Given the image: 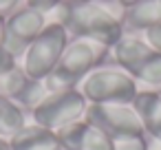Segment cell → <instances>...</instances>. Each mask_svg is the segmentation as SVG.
I'll list each match as a JSON object with an SVG mask.
<instances>
[{"label":"cell","mask_w":161,"mask_h":150,"mask_svg":"<svg viewBox=\"0 0 161 150\" xmlns=\"http://www.w3.org/2000/svg\"><path fill=\"white\" fill-rule=\"evenodd\" d=\"M69 40H71V36L66 33V29L60 22L49 20L47 27L40 31V36L22 53V58H20L22 60L20 62L22 71L29 77L44 82L53 73V69L58 66V62H60V58H62Z\"/></svg>","instance_id":"cell-5"},{"label":"cell","mask_w":161,"mask_h":150,"mask_svg":"<svg viewBox=\"0 0 161 150\" xmlns=\"http://www.w3.org/2000/svg\"><path fill=\"white\" fill-rule=\"evenodd\" d=\"M58 139L62 150H113L110 137L88 119H80L58 130Z\"/></svg>","instance_id":"cell-10"},{"label":"cell","mask_w":161,"mask_h":150,"mask_svg":"<svg viewBox=\"0 0 161 150\" xmlns=\"http://www.w3.org/2000/svg\"><path fill=\"white\" fill-rule=\"evenodd\" d=\"M84 119L102 128L108 137L146 135L143 124L132 104H88Z\"/></svg>","instance_id":"cell-7"},{"label":"cell","mask_w":161,"mask_h":150,"mask_svg":"<svg viewBox=\"0 0 161 150\" xmlns=\"http://www.w3.org/2000/svg\"><path fill=\"white\" fill-rule=\"evenodd\" d=\"M110 49L93 42V40H84V38H71L58 66L53 69V73L44 80L47 91H66V88H77L80 82L95 71L97 66L104 64V60L108 58Z\"/></svg>","instance_id":"cell-2"},{"label":"cell","mask_w":161,"mask_h":150,"mask_svg":"<svg viewBox=\"0 0 161 150\" xmlns=\"http://www.w3.org/2000/svg\"><path fill=\"white\" fill-rule=\"evenodd\" d=\"M113 60L135 82L161 88V53L154 51L143 38L124 36L113 49Z\"/></svg>","instance_id":"cell-4"},{"label":"cell","mask_w":161,"mask_h":150,"mask_svg":"<svg viewBox=\"0 0 161 150\" xmlns=\"http://www.w3.org/2000/svg\"><path fill=\"white\" fill-rule=\"evenodd\" d=\"M113 150H150L146 135H121V137H110Z\"/></svg>","instance_id":"cell-15"},{"label":"cell","mask_w":161,"mask_h":150,"mask_svg":"<svg viewBox=\"0 0 161 150\" xmlns=\"http://www.w3.org/2000/svg\"><path fill=\"white\" fill-rule=\"evenodd\" d=\"M25 124H27V121H25L22 108H20L16 102H11L9 97L0 95V137L11 139Z\"/></svg>","instance_id":"cell-14"},{"label":"cell","mask_w":161,"mask_h":150,"mask_svg":"<svg viewBox=\"0 0 161 150\" xmlns=\"http://www.w3.org/2000/svg\"><path fill=\"white\" fill-rule=\"evenodd\" d=\"M9 148L11 150H62L58 132L33 121L25 124L9 139Z\"/></svg>","instance_id":"cell-11"},{"label":"cell","mask_w":161,"mask_h":150,"mask_svg":"<svg viewBox=\"0 0 161 150\" xmlns=\"http://www.w3.org/2000/svg\"><path fill=\"white\" fill-rule=\"evenodd\" d=\"M88 104H132L139 86L119 66H97L77 86Z\"/></svg>","instance_id":"cell-3"},{"label":"cell","mask_w":161,"mask_h":150,"mask_svg":"<svg viewBox=\"0 0 161 150\" xmlns=\"http://www.w3.org/2000/svg\"><path fill=\"white\" fill-rule=\"evenodd\" d=\"M148 137L161 143V95L159 91H139L132 102Z\"/></svg>","instance_id":"cell-12"},{"label":"cell","mask_w":161,"mask_h":150,"mask_svg":"<svg viewBox=\"0 0 161 150\" xmlns=\"http://www.w3.org/2000/svg\"><path fill=\"white\" fill-rule=\"evenodd\" d=\"M62 3H69V5H75V3H102V0H62Z\"/></svg>","instance_id":"cell-22"},{"label":"cell","mask_w":161,"mask_h":150,"mask_svg":"<svg viewBox=\"0 0 161 150\" xmlns=\"http://www.w3.org/2000/svg\"><path fill=\"white\" fill-rule=\"evenodd\" d=\"M16 66H18V60L5 47H0V75L7 73V71H11V69H16Z\"/></svg>","instance_id":"cell-18"},{"label":"cell","mask_w":161,"mask_h":150,"mask_svg":"<svg viewBox=\"0 0 161 150\" xmlns=\"http://www.w3.org/2000/svg\"><path fill=\"white\" fill-rule=\"evenodd\" d=\"M47 84L42 80H33L29 77L22 66H16L7 73L0 75V95L9 97L11 102H16L20 108L33 110L44 97H47Z\"/></svg>","instance_id":"cell-9"},{"label":"cell","mask_w":161,"mask_h":150,"mask_svg":"<svg viewBox=\"0 0 161 150\" xmlns=\"http://www.w3.org/2000/svg\"><path fill=\"white\" fill-rule=\"evenodd\" d=\"M60 5H62V0H25V7L36 9V11L47 14V16H49L51 11H55Z\"/></svg>","instance_id":"cell-16"},{"label":"cell","mask_w":161,"mask_h":150,"mask_svg":"<svg viewBox=\"0 0 161 150\" xmlns=\"http://www.w3.org/2000/svg\"><path fill=\"white\" fill-rule=\"evenodd\" d=\"M49 18L47 14H40L29 7H20L14 14L7 16V27H5V49L18 60L22 53L29 49V44L40 36V31L47 27Z\"/></svg>","instance_id":"cell-8"},{"label":"cell","mask_w":161,"mask_h":150,"mask_svg":"<svg viewBox=\"0 0 161 150\" xmlns=\"http://www.w3.org/2000/svg\"><path fill=\"white\" fill-rule=\"evenodd\" d=\"M159 95H161V88H159Z\"/></svg>","instance_id":"cell-23"},{"label":"cell","mask_w":161,"mask_h":150,"mask_svg":"<svg viewBox=\"0 0 161 150\" xmlns=\"http://www.w3.org/2000/svg\"><path fill=\"white\" fill-rule=\"evenodd\" d=\"M86 110H88V102L77 88L51 91L31 110V121L58 132V130L84 119Z\"/></svg>","instance_id":"cell-6"},{"label":"cell","mask_w":161,"mask_h":150,"mask_svg":"<svg viewBox=\"0 0 161 150\" xmlns=\"http://www.w3.org/2000/svg\"><path fill=\"white\" fill-rule=\"evenodd\" d=\"M5 27H7V16L0 14V47L5 44Z\"/></svg>","instance_id":"cell-20"},{"label":"cell","mask_w":161,"mask_h":150,"mask_svg":"<svg viewBox=\"0 0 161 150\" xmlns=\"http://www.w3.org/2000/svg\"><path fill=\"white\" fill-rule=\"evenodd\" d=\"M20 3H25V0H0V14H14L16 9H20Z\"/></svg>","instance_id":"cell-19"},{"label":"cell","mask_w":161,"mask_h":150,"mask_svg":"<svg viewBox=\"0 0 161 150\" xmlns=\"http://www.w3.org/2000/svg\"><path fill=\"white\" fill-rule=\"evenodd\" d=\"M143 40H146L154 51L161 53V25H157V27H148V29L143 31Z\"/></svg>","instance_id":"cell-17"},{"label":"cell","mask_w":161,"mask_h":150,"mask_svg":"<svg viewBox=\"0 0 161 150\" xmlns=\"http://www.w3.org/2000/svg\"><path fill=\"white\" fill-rule=\"evenodd\" d=\"M49 16H53V22H60L71 38L93 40L108 49H113L126 36L124 20L115 16L104 3H62Z\"/></svg>","instance_id":"cell-1"},{"label":"cell","mask_w":161,"mask_h":150,"mask_svg":"<svg viewBox=\"0 0 161 150\" xmlns=\"http://www.w3.org/2000/svg\"><path fill=\"white\" fill-rule=\"evenodd\" d=\"M115 3H117L121 9H130V7H135V5L139 3V0H115Z\"/></svg>","instance_id":"cell-21"},{"label":"cell","mask_w":161,"mask_h":150,"mask_svg":"<svg viewBox=\"0 0 161 150\" xmlns=\"http://www.w3.org/2000/svg\"><path fill=\"white\" fill-rule=\"evenodd\" d=\"M121 20H126V25L137 31L161 25V0H139L135 7L126 9Z\"/></svg>","instance_id":"cell-13"}]
</instances>
